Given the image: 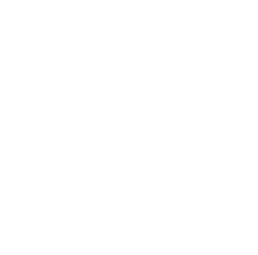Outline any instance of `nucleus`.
<instances>
[]
</instances>
